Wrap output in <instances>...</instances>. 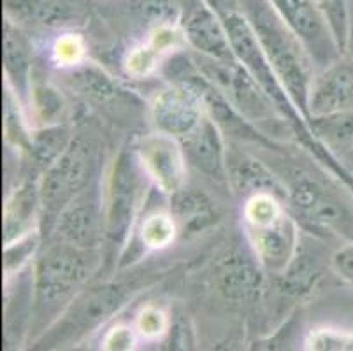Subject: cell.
Returning a JSON list of instances; mask_svg holds the SVG:
<instances>
[{"label":"cell","instance_id":"1","mask_svg":"<svg viewBox=\"0 0 353 351\" xmlns=\"http://www.w3.org/2000/svg\"><path fill=\"white\" fill-rule=\"evenodd\" d=\"M269 167L285 188V201L313 230L345 243L353 241V190L320 167L311 170L290 159L285 150H264Z\"/></svg>","mask_w":353,"mask_h":351},{"label":"cell","instance_id":"2","mask_svg":"<svg viewBox=\"0 0 353 351\" xmlns=\"http://www.w3.org/2000/svg\"><path fill=\"white\" fill-rule=\"evenodd\" d=\"M104 250H86L48 237L32 265V344L59 320L67 305L92 281Z\"/></svg>","mask_w":353,"mask_h":351},{"label":"cell","instance_id":"3","mask_svg":"<svg viewBox=\"0 0 353 351\" xmlns=\"http://www.w3.org/2000/svg\"><path fill=\"white\" fill-rule=\"evenodd\" d=\"M259 44L295 108L310 121V90L316 74L313 58L283 21L271 0H241Z\"/></svg>","mask_w":353,"mask_h":351},{"label":"cell","instance_id":"4","mask_svg":"<svg viewBox=\"0 0 353 351\" xmlns=\"http://www.w3.org/2000/svg\"><path fill=\"white\" fill-rule=\"evenodd\" d=\"M150 188H155L134 146L121 148L104 179L105 255L117 260L139 223Z\"/></svg>","mask_w":353,"mask_h":351},{"label":"cell","instance_id":"5","mask_svg":"<svg viewBox=\"0 0 353 351\" xmlns=\"http://www.w3.org/2000/svg\"><path fill=\"white\" fill-rule=\"evenodd\" d=\"M243 232L246 244L265 272L281 276L299 250L297 221L285 208V199L272 192H256L243 204Z\"/></svg>","mask_w":353,"mask_h":351},{"label":"cell","instance_id":"6","mask_svg":"<svg viewBox=\"0 0 353 351\" xmlns=\"http://www.w3.org/2000/svg\"><path fill=\"white\" fill-rule=\"evenodd\" d=\"M190 54L199 72L262 134L280 144L288 137L295 139L294 130L268 93L237 60H218L194 51Z\"/></svg>","mask_w":353,"mask_h":351},{"label":"cell","instance_id":"7","mask_svg":"<svg viewBox=\"0 0 353 351\" xmlns=\"http://www.w3.org/2000/svg\"><path fill=\"white\" fill-rule=\"evenodd\" d=\"M134 292V285L127 281H90L34 344L43 350H54L81 343L120 313L121 308L132 299Z\"/></svg>","mask_w":353,"mask_h":351},{"label":"cell","instance_id":"8","mask_svg":"<svg viewBox=\"0 0 353 351\" xmlns=\"http://www.w3.org/2000/svg\"><path fill=\"white\" fill-rule=\"evenodd\" d=\"M101 176L99 144L90 135H74L72 143L39 178L41 228L50 236L60 212Z\"/></svg>","mask_w":353,"mask_h":351},{"label":"cell","instance_id":"9","mask_svg":"<svg viewBox=\"0 0 353 351\" xmlns=\"http://www.w3.org/2000/svg\"><path fill=\"white\" fill-rule=\"evenodd\" d=\"M48 237L86 250H104V181H101V176H97L88 188L74 197L60 212Z\"/></svg>","mask_w":353,"mask_h":351},{"label":"cell","instance_id":"10","mask_svg":"<svg viewBox=\"0 0 353 351\" xmlns=\"http://www.w3.org/2000/svg\"><path fill=\"white\" fill-rule=\"evenodd\" d=\"M271 4L292 28L313 58L316 70L330 66L343 54L336 34L316 0H271Z\"/></svg>","mask_w":353,"mask_h":351},{"label":"cell","instance_id":"11","mask_svg":"<svg viewBox=\"0 0 353 351\" xmlns=\"http://www.w3.org/2000/svg\"><path fill=\"white\" fill-rule=\"evenodd\" d=\"M132 146L148 178L163 197L171 199L183 186H187L188 160L181 141L153 130L137 137Z\"/></svg>","mask_w":353,"mask_h":351},{"label":"cell","instance_id":"12","mask_svg":"<svg viewBox=\"0 0 353 351\" xmlns=\"http://www.w3.org/2000/svg\"><path fill=\"white\" fill-rule=\"evenodd\" d=\"M148 114L155 130L181 141L202 123L206 109L194 86L185 81H169L152 97Z\"/></svg>","mask_w":353,"mask_h":351},{"label":"cell","instance_id":"13","mask_svg":"<svg viewBox=\"0 0 353 351\" xmlns=\"http://www.w3.org/2000/svg\"><path fill=\"white\" fill-rule=\"evenodd\" d=\"M179 25L194 53L236 60L225 27L208 0H179Z\"/></svg>","mask_w":353,"mask_h":351},{"label":"cell","instance_id":"14","mask_svg":"<svg viewBox=\"0 0 353 351\" xmlns=\"http://www.w3.org/2000/svg\"><path fill=\"white\" fill-rule=\"evenodd\" d=\"M265 283V269L250 246L230 250L214 265V285L227 301L248 304L260 297Z\"/></svg>","mask_w":353,"mask_h":351},{"label":"cell","instance_id":"15","mask_svg":"<svg viewBox=\"0 0 353 351\" xmlns=\"http://www.w3.org/2000/svg\"><path fill=\"white\" fill-rule=\"evenodd\" d=\"M310 120L313 116L353 109V62L345 53L316 70L310 90Z\"/></svg>","mask_w":353,"mask_h":351},{"label":"cell","instance_id":"16","mask_svg":"<svg viewBox=\"0 0 353 351\" xmlns=\"http://www.w3.org/2000/svg\"><path fill=\"white\" fill-rule=\"evenodd\" d=\"M4 11L23 28L70 30L85 23V11L76 0H4Z\"/></svg>","mask_w":353,"mask_h":351},{"label":"cell","instance_id":"17","mask_svg":"<svg viewBox=\"0 0 353 351\" xmlns=\"http://www.w3.org/2000/svg\"><path fill=\"white\" fill-rule=\"evenodd\" d=\"M63 72L65 85L95 108H105L108 111H117L118 108L121 111L125 106H130L132 99H136V95L123 88L108 70L88 60Z\"/></svg>","mask_w":353,"mask_h":351},{"label":"cell","instance_id":"18","mask_svg":"<svg viewBox=\"0 0 353 351\" xmlns=\"http://www.w3.org/2000/svg\"><path fill=\"white\" fill-rule=\"evenodd\" d=\"M241 148L239 143H227V185L245 199L256 192H272L285 199V188L274 170L260 154Z\"/></svg>","mask_w":353,"mask_h":351},{"label":"cell","instance_id":"19","mask_svg":"<svg viewBox=\"0 0 353 351\" xmlns=\"http://www.w3.org/2000/svg\"><path fill=\"white\" fill-rule=\"evenodd\" d=\"M188 166L218 183H227V141L223 132L210 116H204L202 123L181 139Z\"/></svg>","mask_w":353,"mask_h":351},{"label":"cell","instance_id":"20","mask_svg":"<svg viewBox=\"0 0 353 351\" xmlns=\"http://www.w3.org/2000/svg\"><path fill=\"white\" fill-rule=\"evenodd\" d=\"M2 60H4L6 85L20 97L27 106L34 83V48L21 25L14 23L8 16L4 18L2 35Z\"/></svg>","mask_w":353,"mask_h":351},{"label":"cell","instance_id":"21","mask_svg":"<svg viewBox=\"0 0 353 351\" xmlns=\"http://www.w3.org/2000/svg\"><path fill=\"white\" fill-rule=\"evenodd\" d=\"M4 244L37 232L41 227L39 179L27 178L16 185L4 202Z\"/></svg>","mask_w":353,"mask_h":351},{"label":"cell","instance_id":"22","mask_svg":"<svg viewBox=\"0 0 353 351\" xmlns=\"http://www.w3.org/2000/svg\"><path fill=\"white\" fill-rule=\"evenodd\" d=\"M307 125L314 141L332 157L343 163L353 157V109L313 116Z\"/></svg>","mask_w":353,"mask_h":351},{"label":"cell","instance_id":"23","mask_svg":"<svg viewBox=\"0 0 353 351\" xmlns=\"http://www.w3.org/2000/svg\"><path fill=\"white\" fill-rule=\"evenodd\" d=\"M169 201V211L174 217L179 230L199 232L216 218V209L206 193L201 190L183 186Z\"/></svg>","mask_w":353,"mask_h":351},{"label":"cell","instance_id":"24","mask_svg":"<svg viewBox=\"0 0 353 351\" xmlns=\"http://www.w3.org/2000/svg\"><path fill=\"white\" fill-rule=\"evenodd\" d=\"M74 134L67 123L48 125L32 130L28 154L41 170H46L72 143Z\"/></svg>","mask_w":353,"mask_h":351},{"label":"cell","instance_id":"25","mask_svg":"<svg viewBox=\"0 0 353 351\" xmlns=\"http://www.w3.org/2000/svg\"><path fill=\"white\" fill-rule=\"evenodd\" d=\"M27 106H30L35 120H39V127L65 123L63 120H65L67 109H69L65 97L57 86L50 85V83L34 79Z\"/></svg>","mask_w":353,"mask_h":351},{"label":"cell","instance_id":"26","mask_svg":"<svg viewBox=\"0 0 353 351\" xmlns=\"http://www.w3.org/2000/svg\"><path fill=\"white\" fill-rule=\"evenodd\" d=\"M179 227L171 211H153L141 218L136 236L143 250H163L176 241Z\"/></svg>","mask_w":353,"mask_h":351},{"label":"cell","instance_id":"27","mask_svg":"<svg viewBox=\"0 0 353 351\" xmlns=\"http://www.w3.org/2000/svg\"><path fill=\"white\" fill-rule=\"evenodd\" d=\"M130 14L146 34L167 23H179V0H130Z\"/></svg>","mask_w":353,"mask_h":351},{"label":"cell","instance_id":"28","mask_svg":"<svg viewBox=\"0 0 353 351\" xmlns=\"http://www.w3.org/2000/svg\"><path fill=\"white\" fill-rule=\"evenodd\" d=\"M163 62H165V57L148 41H143V43L136 44L127 51L123 58V70L128 77L146 79V77L159 72Z\"/></svg>","mask_w":353,"mask_h":351},{"label":"cell","instance_id":"29","mask_svg":"<svg viewBox=\"0 0 353 351\" xmlns=\"http://www.w3.org/2000/svg\"><path fill=\"white\" fill-rule=\"evenodd\" d=\"M41 232H34L11 244H4V278L11 281L12 278L21 274L30 260L35 259L39 251Z\"/></svg>","mask_w":353,"mask_h":351},{"label":"cell","instance_id":"30","mask_svg":"<svg viewBox=\"0 0 353 351\" xmlns=\"http://www.w3.org/2000/svg\"><path fill=\"white\" fill-rule=\"evenodd\" d=\"M86 54H88V44H86L85 37L76 32L62 34L51 48L53 62L62 70L72 69V67L86 62Z\"/></svg>","mask_w":353,"mask_h":351},{"label":"cell","instance_id":"31","mask_svg":"<svg viewBox=\"0 0 353 351\" xmlns=\"http://www.w3.org/2000/svg\"><path fill=\"white\" fill-rule=\"evenodd\" d=\"M304 350L310 351H353V330L316 327L304 337Z\"/></svg>","mask_w":353,"mask_h":351},{"label":"cell","instance_id":"32","mask_svg":"<svg viewBox=\"0 0 353 351\" xmlns=\"http://www.w3.org/2000/svg\"><path fill=\"white\" fill-rule=\"evenodd\" d=\"M137 334L144 341H159L165 336L171 327L169 314L162 308L155 304H146L137 311L136 320H134Z\"/></svg>","mask_w":353,"mask_h":351},{"label":"cell","instance_id":"33","mask_svg":"<svg viewBox=\"0 0 353 351\" xmlns=\"http://www.w3.org/2000/svg\"><path fill=\"white\" fill-rule=\"evenodd\" d=\"M320 8L325 12L329 19L330 27H332L336 39H338L341 50H345V39L346 30H348V16H350V4L352 0H316Z\"/></svg>","mask_w":353,"mask_h":351},{"label":"cell","instance_id":"34","mask_svg":"<svg viewBox=\"0 0 353 351\" xmlns=\"http://www.w3.org/2000/svg\"><path fill=\"white\" fill-rule=\"evenodd\" d=\"M139 339L141 337L134 325L117 323L105 330L101 348L105 351H132L137 348Z\"/></svg>","mask_w":353,"mask_h":351},{"label":"cell","instance_id":"35","mask_svg":"<svg viewBox=\"0 0 353 351\" xmlns=\"http://www.w3.org/2000/svg\"><path fill=\"white\" fill-rule=\"evenodd\" d=\"M330 269L339 279L353 288V241L339 246L330 255Z\"/></svg>","mask_w":353,"mask_h":351},{"label":"cell","instance_id":"36","mask_svg":"<svg viewBox=\"0 0 353 351\" xmlns=\"http://www.w3.org/2000/svg\"><path fill=\"white\" fill-rule=\"evenodd\" d=\"M343 53L350 58L353 62V0L350 4V16H348V30H346V39H345V50Z\"/></svg>","mask_w":353,"mask_h":351}]
</instances>
